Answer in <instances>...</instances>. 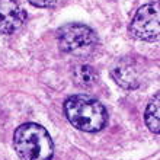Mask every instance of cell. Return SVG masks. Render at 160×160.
<instances>
[{
	"label": "cell",
	"instance_id": "cell-5",
	"mask_svg": "<svg viewBox=\"0 0 160 160\" xmlns=\"http://www.w3.org/2000/svg\"><path fill=\"white\" fill-rule=\"evenodd\" d=\"M25 10L16 0H0V34H13L23 25Z\"/></svg>",
	"mask_w": 160,
	"mask_h": 160
},
{
	"label": "cell",
	"instance_id": "cell-3",
	"mask_svg": "<svg viewBox=\"0 0 160 160\" xmlns=\"http://www.w3.org/2000/svg\"><path fill=\"white\" fill-rule=\"evenodd\" d=\"M60 48L76 57H86L96 50L98 37L92 28L83 23H67L57 31Z\"/></svg>",
	"mask_w": 160,
	"mask_h": 160
},
{
	"label": "cell",
	"instance_id": "cell-2",
	"mask_svg": "<svg viewBox=\"0 0 160 160\" xmlns=\"http://www.w3.org/2000/svg\"><path fill=\"white\" fill-rule=\"evenodd\" d=\"M15 150L22 160H51L54 143L44 127L35 122H26L18 127L13 135Z\"/></svg>",
	"mask_w": 160,
	"mask_h": 160
},
{
	"label": "cell",
	"instance_id": "cell-7",
	"mask_svg": "<svg viewBox=\"0 0 160 160\" xmlns=\"http://www.w3.org/2000/svg\"><path fill=\"white\" fill-rule=\"evenodd\" d=\"M73 77H74V82H76L77 86H80V88H90V86L96 83L98 74L93 70V67H90L88 64H82V66H77L74 68Z\"/></svg>",
	"mask_w": 160,
	"mask_h": 160
},
{
	"label": "cell",
	"instance_id": "cell-8",
	"mask_svg": "<svg viewBox=\"0 0 160 160\" xmlns=\"http://www.w3.org/2000/svg\"><path fill=\"white\" fill-rule=\"evenodd\" d=\"M159 115H160V102H159V95H156V98L148 103L147 109H146V115H144V119H146L148 130L154 132V134H159L160 131Z\"/></svg>",
	"mask_w": 160,
	"mask_h": 160
},
{
	"label": "cell",
	"instance_id": "cell-1",
	"mask_svg": "<svg viewBox=\"0 0 160 160\" xmlns=\"http://www.w3.org/2000/svg\"><path fill=\"white\" fill-rule=\"evenodd\" d=\"M64 114L73 127L86 132L101 131L108 122L105 106L88 95H73L64 102Z\"/></svg>",
	"mask_w": 160,
	"mask_h": 160
},
{
	"label": "cell",
	"instance_id": "cell-6",
	"mask_svg": "<svg viewBox=\"0 0 160 160\" xmlns=\"http://www.w3.org/2000/svg\"><path fill=\"white\" fill-rule=\"evenodd\" d=\"M112 77L124 89H137L141 83V73L132 58H124L112 68Z\"/></svg>",
	"mask_w": 160,
	"mask_h": 160
},
{
	"label": "cell",
	"instance_id": "cell-4",
	"mask_svg": "<svg viewBox=\"0 0 160 160\" xmlns=\"http://www.w3.org/2000/svg\"><path fill=\"white\" fill-rule=\"evenodd\" d=\"M131 35L141 41L159 39V3L144 4L137 10L130 23Z\"/></svg>",
	"mask_w": 160,
	"mask_h": 160
},
{
	"label": "cell",
	"instance_id": "cell-9",
	"mask_svg": "<svg viewBox=\"0 0 160 160\" xmlns=\"http://www.w3.org/2000/svg\"><path fill=\"white\" fill-rule=\"evenodd\" d=\"M28 2L37 8H54L60 3V0H28Z\"/></svg>",
	"mask_w": 160,
	"mask_h": 160
}]
</instances>
